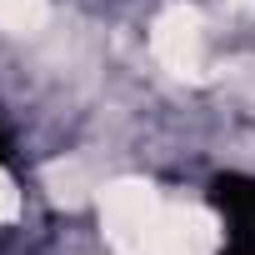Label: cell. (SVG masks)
<instances>
[{"label": "cell", "mask_w": 255, "mask_h": 255, "mask_svg": "<svg viewBox=\"0 0 255 255\" xmlns=\"http://www.w3.org/2000/svg\"><path fill=\"white\" fill-rule=\"evenodd\" d=\"M215 250H220V220L205 205H165L150 255H215Z\"/></svg>", "instance_id": "3"}, {"label": "cell", "mask_w": 255, "mask_h": 255, "mask_svg": "<svg viewBox=\"0 0 255 255\" xmlns=\"http://www.w3.org/2000/svg\"><path fill=\"white\" fill-rule=\"evenodd\" d=\"M15 215H20V190H15V180L5 170H0V225L15 220Z\"/></svg>", "instance_id": "6"}, {"label": "cell", "mask_w": 255, "mask_h": 255, "mask_svg": "<svg viewBox=\"0 0 255 255\" xmlns=\"http://www.w3.org/2000/svg\"><path fill=\"white\" fill-rule=\"evenodd\" d=\"M45 190L55 205H80L90 195H100V180L90 175L85 160H50L45 165Z\"/></svg>", "instance_id": "4"}, {"label": "cell", "mask_w": 255, "mask_h": 255, "mask_svg": "<svg viewBox=\"0 0 255 255\" xmlns=\"http://www.w3.org/2000/svg\"><path fill=\"white\" fill-rule=\"evenodd\" d=\"M230 10H245V15H255V0H225Z\"/></svg>", "instance_id": "7"}, {"label": "cell", "mask_w": 255, "mask_h": 255, "mask_svg": "<svg viewBox=\"0 0 255 255\" xmlns=\"http://www.w3.org/2000/svg\"><path fill=\"white\" fill-rule=\"evenodd\" d=\"M45 15H50V0H0V30H10V35L40 30Z\"/></svg>", "instance_id": "5"}, {"label": "cell", "mask_w": 255, "mask_h": 255, "mask_svg": "<svg viewBox=\"0 0 255 255\" xmlns=\"http://www.w3.org/2000/svg\"><path fill=\"white\" fill-rule=\"evenodd\" d=\"M150 55L165 75L175 80H205V20L195 5L170 0V5L150 20Z\"/></svg>", "instance_id": "2"}, {"label": "cell", "mask_w": 255, "mask_h": 255, "mask_svg": "<svg viewBox=\"0 0 255 255\" xmlns=\"http://www.w3.org/2000/svg\"><path fill=\"white\" fill-rule=\"evenodd\" d=\"M100 230H105V245L115 255H150L155 245V230L165 220V200L150 180H135V175H120V180H105L100 195Z\"/></svg>", "instance_id": "1"}]
</instances>
